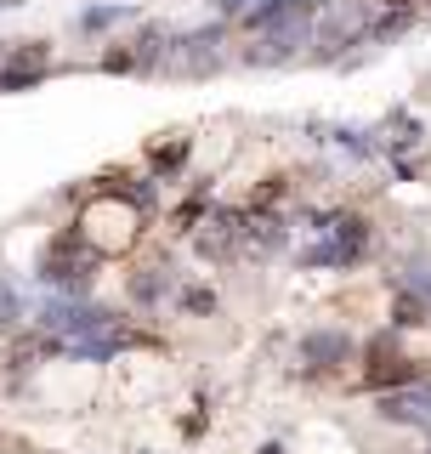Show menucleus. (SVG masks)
I'll return each mask as SVG.
<instances>
[{
	"instance_id": "1",
	"label": "nucleus",
	"mask_w": 431,
	"mask_h": 454,
	"mask_svg": "<svg viewBox=\"0 0 431 454\" xmlns=\"http://www.w3.org/2000/svg\"><path fill=\"white\" fill-rule=\"evenodd\" d=\"M380 415H386V420H404V426H420V432H431V380H409V387L386 392V397H380Z\"/></svg>"
},
{
	"instance_id": "2",
	"label": "nucleus",
	"mask_w": 431,
	"mask_h": 454,
	"mask_svg": "<svg viewBox=\"0 0 431 454\" xmlns=\"http://www.w3.org/2000/svg\"><path fill=\"white\" fill-rule=\"evenodd\" d=\"M307 358H347V335H312Z\"/></svg>"
},
{
	"instance_id": "3",
	"label": "nucleus",
	"mask_w": 431,
	"mask_h": 454,
	"mask_svg": "<svg viewBox=\"0 0 431 454\" xmlns=\"http://www.w3.org/2000/svg\"><path fill=\"white\" fill-rule=\"evenodd\" d=\"M12 312H18V295H12V284L0 278V330H6V324H12Z\"/></svg>"
},
{
	"instance_id": "4",
	"label": "nucleus",
	"mask_w": 431,
	"mask_h": 454,
	"mask_svg": "<svg viewBox=\"0 0 431 454\" xmlns=\"http://www.w3.org/2000/svg\"><path fill=\"white\" fill-rule=\"evenodd\" d=\"M227 12H262V6H272V0H222Z\"/></svg>"
}]
</instances>
